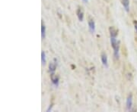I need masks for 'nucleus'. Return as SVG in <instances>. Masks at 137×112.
I'll return each mask as SVG.
<instances>
[{"instance_id":"f257e3e1","label":"nucleus","mask_w":137,"mask_h":112,"mask_svg":"<svg viewBox=\"0 0 137 112\" xmlns=\"http://www.w3.org/2000/svg\"><path fill=\"white\" fill-rule=\"evenodd\" d=\"M111 43L114 49V55L116 59L119 58V51H120V41L116 39V37H111Z\"/></svg>"},{"instance_id":"f03ea898","label":"nucleus","mask_w":137,"mask_h":112,"mask_svg":"<svg viewBox=\"0 0 137 112\" xmlns=\"http://www.w3.org/2000/svg\"><path fill=\"white\" fill-rule=\"evenodd\" d=\"M126 107L127 111H130L133 107V95L129 94L126 99Z\"/></svg>"},{"instance_id":"7ed1b4c3","label":"nucleus","mask_w":137,"mask_h":112,"mask_svg":"<svg viewBox=\"0 0 137 112\" xmlns=\"http://www.w3.org/2000/svg\"><path fill=\"white\" fill-rule=\"evenodd\" d=\"M88 28H89V30L91 33H94L95 32V23L94 21V20L89 17L88 18Z\"/></svg>"},{"instance_id":"20e7f679","label":"nucleus","mask_w":137,"mask_h":112,"mask_svg":"<svg viewBox=\"0 0 137 112\" xmlns=\"http://www.w3.org/2000/svg\"><path fill=\"white\" fill-rule=\"evenodd\" d=\"M76 15L78 17V19L80 20V21H83L84 19V11L82 9L81 7H79L77 11H76Z\"/></svg>"},{"instance_id":"39448f33","label":"nucleus","mask_w":137,"mask_h":112,"mask_svg":"<svg viewBox=\"0 0 137 112\" xmlns=\"http://www.w3.org/2000/svg\"><path fill=\"white\" fill-rule=\"evenodd\" d=\"M50 79H51L53 84L55 86H59V76L57 75H56L54 73H52L50 74Z\"/></svg>"},{"instance_id":"423d86ee","label":"nucleus","mask_w":137,"mask_h":112,"mask_svg":"<svg viewBox=\"0 0 137 112\" xmlns=\"http://www.w3.org/2000/svg\"><path fill=\"white\" fill-rule=\"evenodd\" d=\"M109 32H110V36H111V37H116L118 35V30H116L114 27H110Z\"/></svg>"},{"instance_id":"0eeeda50","label":"nucleus","mask_w":137,"mask_h":112,"mask_svg":"<svg viewBox=\"0 0 137 112\" xmlns=\"http://www.w3.org/2000/svg\"><path fill=\"white\" fill-rule=\"evenodd\" d=\"M101 59L103 65L105 67H108V60H107V56L105 53H102L101 56Z\"/></svg>"},{"instance_id":"6e6552de","label":"nucleus","mask_w":137,"mask_h":112,"mask_svg":"<svg viewBox=\"0 0 137 112\" xmlns=\"http://www.w3.org/2000/svg\"><path fill=\"white\" fill-rule=\"evenodd\" d=\"M121 3L123 6V8H124L125 11L126 12H129V0H120Z\"/></svg>"},{"instance_id":"1a4fd4ad","label":"nucleus","mask_w":137,"mask_h":112,"mask_svg":"<svg viewBox=\"0 0 137 112\" xmlns=\"http://www.w3.org/2000/svg\"><path fill=\"white\" fill-rule=\"evenodd\" d=\"M45 37H46V27L42 22V24H41V38H42V39H44Z\"/></svg>"},{"instance_id":"9d476101","label":"nucleus","mask_w":137,"mask_h":112,"mask_svg":"<svg viewBox=\"0 0 137 112\" xmlns=\"http://www.w3.org/2000/svg\"><path fill=\"white\" fill-rule=\"evenodd\" d=\"M56 69H57V64L56 63H54V62L50 63V65H49V70H50V74L54 73L55 71H56Z\"/></svg>"},{"instance_id":"9b49d317","label":"nucleus","mask_w":137,"mask_h":112,"mask_svg":"<svg viewBox=\"0 0 137 112\" xmlns=\"http://www.w3.org/2000/svg\"><path fill=\"white\" fill-rule=\"evenodd\" d=\"M41 63H42V65H46V54L44 52H41Z\"/></svg>"},{"instance_id":"f8f14e48","label":"nucleus","mask_w":137,"mask_h":112,"mask_svg":"<svg viewBox=\"0 0 137 112\" xmlns=\"http://www.w3.org/2000/svg\"><path fill=\"white\" fill-rule=\"evenodd\" d=\"M134 27H135V30L137 32V20H135L134 21Z\"/></svg>"},{"instance_id":"ddd939ff","label":"nucleus","mask_w":137,"mask_h":112,"mask_svg":"<svg viewBox=\"0 0 137 112\" xmlns=\"http://www.w3.org/2000/svg\"><path fill=\"white\" fill-rule=\"evenodd\" d=\"M83 2H84L85 3H86V2H88V0H83Z\"/></svg>"}]
</instances>
